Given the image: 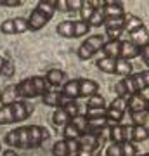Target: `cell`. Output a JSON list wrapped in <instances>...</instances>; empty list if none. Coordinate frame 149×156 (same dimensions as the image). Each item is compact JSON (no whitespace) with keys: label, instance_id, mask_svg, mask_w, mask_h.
I'll return each instance as SVG.
<instances>
[{"label":"cell","instance_id":"1","mask_svg":"<svg viewBox=\"0 0 149 156\" xmlns=\"http://www.w3.org/2000/svg\"><path fill=\"white\" fill-rule=\"evenodd\" d=\"M49 90H50V87L47 85L44 76L24 78L17 85L12 87V92L16 95V99H35V97H42Z\"/></svg>","mask_w":149,"mask_h":156},{"label":"cell","instance_id":"2","mask_svg":"<svg viewBox=\"0 0 149 156\" xmlns=\"http://www.w3.org/2000/svg\"><path fill=\"white\" fill-rule=\"evenodd\" d=\"M55 2L57 0H40L30 17H28V31H40L55 14Z\"/></svg>","mask_w":149,"mask_h":156},{"label":"cell","instance_id":"3","mask_svg":"<svg viewBox=\"0 0 149 156\" xmlns=\"http://www.w3.org/2000/svg\"><path fill=\"white\" fill-rule=\"evenodd\" d=\"M33 111L31 104H26L23 101H12L0 108V125H12V123H21L30 118Z\"/></svg>","mask_w":149,"mask_h":156},{"label":"cell","instance_id":"4","mask_svg":"<svg viewBox=\"0 0 149 156\" xmlns=\"http://www.w3.org/2000/svg\"><path fill=\"white\" fill-rule=\"evenodd\" d=\"M78 142V153L76 156H94V153L97 149H99L101 146L104 144V140H102V137L99 135H95V134H83L80 135L76 139Z\"/></svg>","mask_w":149,"mask_h":156},{"label":"cell","instance_id":"5","mask_svg":"<svg viewBox=\"0 0 149 156\" xmlns=\"http://www.w3.org/2000/svg\"><path fill=\"white\" fill-rule=\"evenodd\" d=\"M102 44H104V37H102V35H90V37H87V40H83L82 45H80L78 50H76L78 59L88 61L90 57H94L101 50Z\"/></svg>","mask_w":149,"mask_h":156},{"label":"cell","instance_id":"6","mask_svg":"<svg viewBox=\"0 0 149 156\" xmlns=\"http://www.w3.org/2000/svg\"><path fill=\"white\" fill-rule=\"evenodd\" d=\"M127 97H116L109 106L106 108V120H108V125H118V123L123 120L125 116V111H127Z\"/></svg>","mask_w":149,"mask_h":156},{"label":"cell","instance_id":"7","mask_svg":"<svg viewBox=\"0 0 149 156\" xmlns=\"http://www.w3.org/2000/svg\"><path fill=\"white\" fill-rule=\"evenodd\" d=\"M7 146H11L14 149H30V137H28V127H17L12 128L11 132H7L5 139Z\"/></svg>","mask_w":149,"mask_h":156},{"label":"cell","instance_id":"8","mask_svg":"<svg viewBox=\"0 0 149 156\" xmlns=\"http://www.w3.org/2000/svg\"><path fill=\"white\" fill-rule=\"evenodd\" d=\"M28 137H30V149H37L50 139V132L47 130V127L42 125H31L28 127Z\"/></svg>","mask_w":149,"mask_h":156},{"label":"cell","instance_id":"9","mask_svg":"<svg viewBox=\"0 0 149 156\" xmlns=\"http://www.w3.org/2000/svg\"><path fill=\"white\" fill-rule=\"evenodd\" d=\"M78 94L80 97H90L99 94V83L90 78H78Z\"/></svg>","mask_w":149,"mask_h":156},{"label":"cell","instance_id":"10","mask_svg":"<svg viewBox=\"0 0 149 156\" xmlns=\"http://www.w3.org/2000/svg\"><path fill=\"white\" fill-rule=\"evenodd\" d=\"M102 12H104L106 19H111V17H122L123 14H125V7H123V2L104 0V7H102Z\"/></svg>","mask_w":149,"mask_h":156},{"label":"cell","instance_id":"11","mask_svg":"<svg viewBox=\"0 0 149 156\" xmlns=\"http://www.w3.org/2000/svg\"><path fill=\"white\" fill-rule=\"evenodd\" d=\"M128 42H132L135 47H139V49H142V47H146L149 42V33H147V28H146V24L144 26H140V28L133 30L132 33H128Z\"/></svg>","mask_w":149,"mask_h":156},{"label":"cell","instance_id":"12","mask_svg":"<svg viewBox=\"0 0 149 156\" xmlns=\"http://www.w3.org/2000/svg\"><path fill=\"white\" fill-rule=\"evenodd\" d=\"M45 82L49 87H62L64 80H66V73L62 69H57V68H52L49 71L45 73Z\"/></svg>","mask_w":149,"mask_h":156},{"label":"cell","instance_id":"13","mask_svg":"<svg viewBox=\"0 0 149 156\" xmlns=\"http://www.w3.org/2000/svg\"><path fill=\"white\" fill-rule=\"evenodd\" d=\"M120 44H122V40H108L102 44L101 52L108 59H118L120 57Z\"/></svg>","mask_w":149,"mask_h":156},{"label":"cell","instance_id":"14","mask_svg":"<svg viewBox=\"0 0 149 156\" xmlns=\"http://www.w3.org/2000/svg\"><path fill=\"white\" fill-rule=\"evenodd\" d=\"M64 99V95L61 94V90H49L42 95V102L45 106H50V108H61V102Z\"/></svg>","mask_w":149,"mask_h":156},{"label":"cell","instance_id":"15","mask_svg":"<svg viewBox=\"0 0 149 156\" xmlns=\"http://www.w3.org/2000/svg\"><path fill=\"white\" fill-rule=\"evenodd\" d=\"M139 52H140V49L135 47V45H133L132 42H128V40H125V42L120 44V57L125 59V61H130L133 57H139Z\"/></svg>","mask_w":149,"mask_h":156},{"label":"cell","instance_id":"16","mask_svg":"<svg viewBox=\"0 0 149 156\" xmlns=\"http://www.w3.org/2000/svg\"><path fill=\"white\" fill-rule=\"evenodd\" d=\"M140 26H144V23L140 17L133 16V14H123V31H127V33H132L133 30L140 28Z\"/></svg>","mask_w":149,"mask_h":156},{"label":"cell","instance_id":"17","mask_svg":"<svg viewBox=\"0 0 149 156\" xmlns=\"http://www.w3.org/2000/svg\"><path fill=\"white\" fill-rule=\"evenodd\" d=\"M61 94L66 95L68 99L76 101L78 97H80V94H78V78H76V80H68L66 83H62Z\"/></svg>","mask_w":149,"mask_h":156},{"label":"cell","instance_id":"18","mask_svg":"<svg viewBox=\"0 0 149 156\" xmlns=\"http://www.w3.org/2000/svg\"><path fill=\"white\" fill-rule=\"evenodd\" d=\"M127 109L130 113H137V111H144L147 109V102L140 97L139 94H133L128 97V102H127Z\"/></svg>","mask_w":149,"mask_h":156},{"label":"cell","instance_id":"19","mask_svg":"<svg viewBox=\"0 0 149 156\" xmlns=\"http://www.w3.org/2000/svg\"><path fill=\"white\" fill-rule=\"evenodd\" d=\"M132 71H133V66L130 61H125L122 57L115 59V75H122L123 78H127L132 75Z\"/></svg>","mask_w":149,"mask_h":156},{"label":"cell","instance_id":"20","mask_svg":"<svg viewBox=\"0 0 149 156\" xmlns=\"http://www.w3.org/2000/svg\"><path fill=\"white\" fill-rule=\"evenodd\" d=\"M132 80H133V85H135L137 92H140L142 89H147L149 87V73L147 71H140V73L132 75Z\"/></svg>","mask_w":149,"mask_h":156},{"label":"cell","instance_id":"21","mask_svg":"<svg viewBox=\"0 0 149 156\" xmlns=\"http://www.w3.org/2000/svg\"><path fill=\"white\" fill-rule=\"evenodd\" d=\"M55 31H57V35L62 37V38H73V21L66 19V21L59 23V24L55 26Z\"/></svg>","mask_w":149,"mask_h":156},{"label":"cell","instance_id":"22","mask_svg":"<svg viewBox=\"0 0 149 156\" xmlns=\"http://www.w3.org/2000/svg\"><path fill=\"white\" fill-rule=\"evenodd\" d=\"M90 31V26H88V23L85 21H73V38H82L85 35Z\"/></svg>","mask_w":149,"mask_h":156},{"label":"cell","instance_id":"23","mask_svg":"<svg viewBox=\"0 0 149 156\" xmlns=\"http://www.w3.org/2000/svg\"><path fill=\"white\" fill-rule=\"evenodd\" d=\"M69 123L76 128L78 132H80V135L87 134V118H85L83 113H80V115H76V116L69 118Z\"/></svg>","mask_w":149,"mask_h":156},{"label":"cell","instance_id":"24","mask_svg":"<svg viewBox=\"0 0 149 156\" xmlns=\"http://www.w3.org/2000/svg\"><path fill=\"white\" fill-rule=\"evenodd\" d=\"M130 118H132V125L133 127H147V109L144 111H137V113H130Z\"/></svg>","mask_w":149,"mask_h":156},{"label":"cell","instance_id":"25","mask_svg":"<svg viewBox=\"0 0 149 156\" xmlns=\"http://www.w3.org/2000/svg\"><path fill=\"white\" fill-rule=\"evenodd\" d=\"M97 68H99L102 73H108V75H115V59H108V57H101L97 59Z\"/></svg>","mask_w":149,"mask_h":156},{"label":"cell","instance_id":"26","mask_svg":"<svg viewBox=\"0 0 149 156\" xmlns=\"http://www.w3.org/2000/svg\"><path fill=\"white\" fill-rule=\"evenodd\" d=\"M52 123H54L55 127H64V125L69 123V116L64 113V109L57 108L54 111V115H52Z\"/></svg>","mask_w":149,"mask_h":156},{"label":"cell","instance_id":"27","mask_svg":"<svg viewBox=\"0 0 149 156\" xmlns=\"http://www.w3.org/2000/svg\"><path fill=\"white\" fill-rule=\"evenodd\" d=\"M109 139L115 144H122L123 142V134H122V123L118 125H111L109 127Z\"/></svg>","mask_w":149,"mask_h":156},{"label":"cell","instance_id":"28","mask_svg":"<svg viewBox=\"0 0 149 156\" xmlns=\"http://www.w3.org/2000/svg\"><path fill=\"white\" fill-rule=\"evenodd\" d=\"M106 21V16H104V12H102V9H99V11H94L92 12V16L88 17V26L92 28V26H102Z\"/></svg>","mask_w":149,"mask_h":156},{"label":"cell","instance_id":"29","mask_svg":"<svg viewBox=\"0 0 149 156\" xmlns=\"http://www.w3.org/2000/svg\"><path fill=\"white\" fill-rule=\"evenodd\" d=\"M132 127H133V125H132ZM147 137H149L147 127H133L132 142H144V140H147Z\"/></svg>","mask_w":149,"mask_h":156},{"label":"cell","instance_id":"30","mask_svg":"<svg viewBox=\"0 0 149 156\" xmlns=\"http://www.w3.org/2000/svg\"><path fill=\"white\" fill-rule=\"evenodd\" d=\"M78 137H80V132L73 127L71 123H68V125L62 127V139L64 140H76Z\"/></svg>","mask_w":149,"mask_h":156},{"label":"cell","instance_id":"31","mask_svg":"<svg viewBox=\"0 0 149 156\" xmlns=\"http://www.w3.org/2000/svg\"><path fill=\"white\" fill-rule=\"evenodd\" d=\"M94 108H106L104 97H102L101 94H95V95L87 97V109H94Z\"/></svg>","mask_w":149,"mask_h":156},{"label":"cell","instance_id":"32","mask_svg":"<svg viewBox=\"0 0 149 156\" xmlns=\"http://www.w3.org/2000/svg\"><path fill=\"white\" fill-rule=\"evenodd\" d=\"M80 21H88V17L92 16V12H94V9H92V5H90V2L88 0H82V5H80Z\"/></svg>","mask_w":149,"mask_h":156},{"label":"cell","instance_id":"33","mask_svg":"<svg viewBox=\"0 0 149 156\" xmlns=\"http://www.w3.org/2000/svg\"><path fill=\"white\" fill-rule=\"evenodd\" d=\"M52 154L54 156H68V146H66V140L61 139L57 140L54 146H52Z\"/></svg>","mask_w":149,"mask_h":156},{"label":"cell","instance_id":"34","mask_svg":"<svg viewBox=\"0 0 149 156\" xmlns=\"http://www.w3.org/2000/svg\"><path fill=\"white\" fill-rule=\"evenodd\" d=\"M61 109H64V113H66L69 118H73V116H76V115H80V108H78L76 101H69V102H68V104H64Z\"/></svg>","mask_w":149,"mask_h":156},{"label":"cell","instance_id":"35","mask_svg":"<svg viewBox=\"0 0 149 156\" xmlns=\"http://www.w3.org/2000/svg\"><path fill=\"white\" fill-rule=\"evenodd\" d=\"M14 30H16V35L17 33H26L28 31V21L26 17H14Z\"/></svg>","mask_w":149,"mask_h":156},{"label":"cell","instance_id":"36","mask_svg":"<svg viewBox=\"0 0 149 156\" xmlns=\"http://www.w3.org/2000/svg\"><path fill=\"white\" fill-rule=\"evenodd\" d=\"M0 31L5 35H16V30H14V21L12 19H5V21L0 24Z\"/></svg>","mask_w":149,"mask_h":156},{"label":"cell","instance_id":"37","mask_svg":"<svg viewBox=\"0 0 149 156\" xmlns=\"http://www.w3.org/2000/svg\"><path fill=\"white\" fill-rule=\"evenodd\" d=\"M0 75L5 78H11L12 75H14V62L11 61V59H7L5 64L2 66V69H0Z\"/></svg>","mask_w":149,"mask_h":156},{"label":"cell","instance_id":"38","mask_svg":"<svg viewBox=\"0 0 149 156\" xmlns=\"http://www.w3.org/2000/svg\"><path fill=\"white\" fill-rule=\"evenodd\" d=\"M106 156H123L122 144H115V142H111V144L106 147Z\"/></svg>","mask_w":149,"mask_h":156},{"label":"cell","instance_id":"39","mask_svg":"<svg viewBox=\"0 0 149 156\" xmlns=\"http://www.w3.org/2000/svg\"><path fill=\"white\" fill-rule=\"evenodd\" d=\"M106 116V108H94V109H87V115L85 118L90 120V118H102Z\"/></svg>","mask_w":149,"mask_h":156},{"label":"cell","instance_id":"40","mask_svg":"<svg viewBox=\"0 0 149 156\" xmlns=\"http://www.w3.org/2000/svg\"><path fill=\"white\" fill-rule=\"evenodd\" d=\"M122 153H123V156H135L137 149H135L133 142H122Z\"/></svg>","mask_w":149,"mask_h":156},{"label":"cell","instance_id":"41","mask_svg":"<svg viewBox=\"0 0 149 156\" xmlns=\"http://www.w3.org/2000/svg\"><path fill=\"white\" fill-rule=\"evenodd\" d=\"M122 134H123V142H132L133 127L132 125H122Z\"/></svg>","mask_w":149,"mask_h":156},{"label":"cell","instance_id":"42","mask_svg":"<svg viewBox=\"0 0 149 156\" xmlns=\"http://www.w3.org/2000/svg\"><path fill=\"white\" fill-rule=\"evenodd\" d=\"M123 30L122 28H106V37L109 40H120Z\"/></svg>","mask_w":149,"mask_h":156},{"label":"cell","instance_id":"43","mask_svg":"<svg viewBox=\"0 0 149 156\" xmlns=\"http://www.w3.org/2000/svg\"><path fill=\"white\" fill-rule=\"evenodd\" d=\"M115 94H116V97H130L128 95V92H127V89H125V85H123V82L120 80L118 83H115Z\"/></svg>","mask_w":149,"mask_h":156},{"label":"cell","instance_id":"44","mask_svg":"<svg viewBox=\"0 0 149 156\" xmlns=\"http://www.w3.org/2000/svg\"><path fill=\"white\" fill-rule=\"evenodd\" d=\"M82 0H66V12H75L80 11Z\"/></svg>","mask_w":149,"mask_h":156},{"label":"cell","instance_id":"45","mask_svg":"<svg viewBox=\"0 0 149 156\" xmlns=\"http://www.w3.org/2000/svg\"><path fill=\"white\" fill-rule=\"evenodd\" d=\"M0 5L2 7H9V9H14V7H21L23 2L21 0H0Z\"/></svg>","mask_w":149,"mask_h":156},{"label":"cell","instance_id":"46","mask_svg":"<svg viewBox=\"0 0 149 156\" xmlns=\"http://www.w3.org/2000/svg\"><path fill=\"white\" fill-rule=\"evenodd\" d=\"M139 57L142 59V62L146 64V66H149V45H146V47H142V49H140Z\"/></svg>","mask_w":149,"mask_h":156},{"label":"cell","instance_id":"47","mask_svg":"<svg viewBox=\"0 0 149 156\" xmlns=\"http://www.w3.org/2000/svg\"><path fill=\"white\" fill-rule=\"evenodd\" d=\"M55 11L66 12V0H57V2H55Z\"/></svg>","mask_w":149,"mask_h":156},{"label":"cell","instance_id":"48","mask_svg":"<svg viewBox=\"0 0 149 156\" xmlns=\"http://www.w3.org/2000/svg\"><path fill=\"white\" fill-rule=\"evenodd\" d=\"M137 94L140 95V97H142L146 102H149V87H147V89H142L140 92H137Z\"/></svg>","mask_w":149,"mask_h":156},{"label":"cell","instance_id":"49","mask_svg":"<svg viewBox=\"0 0 149 156\" xmlns=\"http://www.w3.org/2000/svg\"><path fill=\"white\" fill-rule=\"evenodd\" d=\"M2 156H17V153H16L14 149H5Z\"/></svg>","mask_w":149,"mask_h":156},{"label":"cell","instance_id":"50","mask_svg":"<svg viewBox=\"0 0 149 156\" xmlns=\"http://www.w3.org/2000/svg\"><path fill=\"white\" fill-rule=\"evenodd\" d=\"M5 61H7V57H4L2 54H0V69H2V66L5 64Z\"/></svg>","mask_w":149,"mask_h":156},{"label":"cell","instance_id":"51","mask_svg":"<svg viewBox=\"0 0 149 156\" xmlns=\"http://www.w3.org/2000/svg\"><path fill=\"white\" fill-rule=\"evenodd\" d=\"M0 153H2V142H0Z\"/></svg>","mask_w":149,"mask_h":156},{"label":"cell","instance_id":"52","mask_svg":"<svg viewBox=\"0 0 149 156\" xmlns=\"http://www.w3.org/2000/svg\"><path fill=\"white\" fill-rule=\"evenodd\" d=\"M135 156H147V154H135Z\"/></svg>","mask_w":149,"mask_h":156},{"label":"cell","instance_id":"53","mask_svg":"<svg viewBox=\"0 0 149 156\" xmlns=\"http://www.w3.org/2000/svg\"><path fill=\"white\" fill-rule=\"evenodd\" d=\"M0 99H2V92H0Z\"/></svg>","mask_w":149,"mask_h":156}]
</instances>
